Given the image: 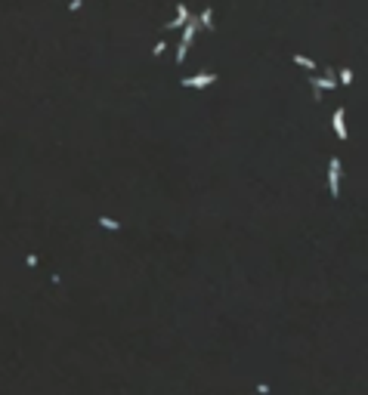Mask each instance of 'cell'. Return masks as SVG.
Segmentation results:
<instances>
[{
    "label": "cell",
    "instance_id": "1",
    "mask_svg": "<svg viewBox=\"0 0 368 395\" xmlns=\"http://www.w3.org/2000/svg\"><path fill=\"white\" fill-rule=\"evenodd\" d=\"M328 192H331V198L340 195V161L337 158L328 161Z\"/></svg>",
    "mask_w": 368,
    "mask_h": 395
},
{
    "label": "cell",
    "instance_id": "2",
    "mask_svg": "<svg viewBox=\"0 0 368 395\" xmlns=\"http://www.w3.org/2000/svg\"><path fill=\"white\" fill-rule=\"evenodd\" d=\"M214 80H217V74H195V77H183L180 84L186 90H201V87H211Z\"/></svg>",
    "mask_w": 368,
    "mask_h": 395
},
{
    "label": "cell",
    "instance_id": "3",
    "mask_svg": "<svg viewBox=\"0 0 368 395\" xmlns=\"http://www.w3.org/2000/svg\"><path fill=\"white\" fill-rule=\"evenodd\" d=\"M186 22H189V9L186 6H177V19H170V22H164V31H180L183 25H186Z\"/></svg>",
    "mask_w": 368,
    "mask_h": 395
},
{
    "label": "cell",
    "instance_id": "4",
    "mask_svg": "<svg viewBox=\"0 0 368 395\" xmlns=\"http://www.w3.org/2000/svg\"><path fill=\"white\" fill-rule=\"evenodd\" d=\"M331 127H334V133H337L340 142H347V124H343V108H337V111H334V118H331Z\"/></svg>",
    "mask_w": 368,
    "mask_h": 395
},
{
    "label": "cell",
    "instance_id": "5",
    "mask_svg": "<svg viewBox=\"0 0 368 395\" xmlns=\"http://www.w3.org/2000/svg\"><path fill=\"white\" fill-rule=\"evenodd\" d=\"M198 28H204V31H214V9L208 6L204 13L198 16Z\"/></svg>",
    "mask_w": 368,
    "mask_h": 395
},
{
    "label": "cell",
    "instance_id": "6",
    "mask_svg": "<svg viewBox=\"0 0 368 395\" xmlns=\"http://www.w3.org/2000/svg\"><path fill=\"white\" fill-rule=\"evenodd\" d=\"M294 65H297V68H306V71H316V62L306 59V56H300V53L294 56Z\"/></svg>",
    "mask_w": 368,
    "mask_h": 395
},
{
    "label": "cell",
    "instance_id": "7",
    "mask_svg": "<svg viewBox=\"0 0 368 395\" xmlns=\"http://www.w3.org/2000/svg\"><path fill=\"white\" fill-rule=\"evenodd\" d=\"M99 226L109 229V231H118L121 229V223H118V219H111V216H99Z\"/></svg>",
    "mask_w": 368,
    "mask_h": 395
},
{
    "label": "cell",
    "instance_id": "8",
    "mask_svg": "<svg viewBox=\"0 0 368 395\" xmlns=\"http://www.w3.org/2000/svg\"><path fill=\"white\" fill-rule=\"evenodd\" d=\"M340 77H337V84H353V71L350 68H343V71H337Z\"/></svg>",
    "mask_w": 368,
    "mask_h": 395
},
{
    "label": "cell",
    "instance_id": "9",
    "mask_svg": "<svg viewBox=\"0 0 368 395\" xmlns=\"http://www.w3.org/2000/svg\"><path fill=\"white\" fill-rule=\"evenodd\" d=\"M164 50H167V40H158L152 53H155V56H164Z\"/></svg>",
    "mask_w": 368,
    "mask_h": 395
}]
</instances>
